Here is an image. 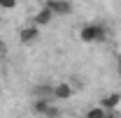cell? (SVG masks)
I'll use <instances>...</instances> for the list:
<instances>
[{"instance_id":"obj_1","label":"cell","mask_w":121,"mask_h":118,"mask_svg":"<svg viewBox=\"0 0 121 118\" xmlns=\"http://www.w3.org/2000/svg\"><path fill=\"white\" fill-rule=\"evenodd\" d=\"M79 39L84 44H100L107 39V28L103 23H84L79 28Z\"/></svg>"},{"instance_id":"obj_2","label":"cell","mask_w":121,"mask_h":118,"mask_svg":"<svg viewBox=\"0 0 121 118\" xmlns=\"http://www.w3.org/2000/svg\"><path fill=\"white\" fill-rule=\"evenodd\" d=\"M54 100H47V97H35V102H33V111L35 114H42V116H56L58 114V109L56 106H51Z\"/></svg>"},{"instance_id":"obj_3","label":"cell","mask_w":121,"mask_h":118,"mask_svg":"<svg viewBox=\"0 0 121 118\" xmlns=\"http://www.w3.org/2000/svg\"><path fill=\"white\" fill-rule=\"evenodd\" d=\"M44 5L56 16H68L70 12H72V2H70V0H47Z\"/></svg>"},{"instance_id":"obj_4","label":"cell","mask_w":121,"mask_h":118,"mask_svg":"<svg viewBox=\"0 0 121 118\" xmlns=\"http://www.w3.org/2000/svg\"><path fill=\"white\" fill-rule=\"evenodd\" d=\"M19 39H21V44H33V42H37L40 39V26H23L21 32H19Z\"/></svg>"},{"instance_id":"obj_5","label":"cell","mask_w":121,"mask_h":118,"mask_svg":"<svg viewBox=\"0 0 121 118\" xmlns=\"http://www.w3.org/2000/svg\"><path fill=\"white\" fill-rule=\"evenodd\" d=\"M54 12H51V9H49V7H40V9H37V14L33 16V23H35V26H49V23H51V21H54Z\"/></svg>"},{"instance_id":"obj_6","label":"cell","mask_w":121,"mask_h":118,"mask_svg":"<svg viewBox=\"0 0 121 118\" xmlns=\"http://www.w3.org/2000/svg\"><path fill=\"white\" fill-rule=\"evenodd\" d=\"M72 93H75V88H72L68 81H60V83L54 86V100H70Z\"/></svg>"},{"instance_id":"obj_7","label":"cell","mask_w":121,"mask_h":118,"mask_svg":"<svg viewBox=\"0 0 121 118\" xmlns=\"http://www.w3.org/2000/svg\"><path fill=\"white\" fill-rule=\"evenodd\" d=\"M100 104L105 106L107 111H114V109L121 104V93H107L105 97L100 100Z\"/></svg>"},{"instance_id":"obj_8","label":"cell","mask_w":121,"mask_h":118,"mask_svg":"<svg viewBox=\"0 0 121 118\" xmlns=\"http://www.w3.org/2000/svg\"><path fill=\"white\" fill-rule=\"evenodd\" d=\"M35 97H47V100H54V86H35Z\"/></svg>"},{"instance_id":"obj_9","label":"cell","mask_w":121,"mask_h":118,"mask_svg":"<svg viewBox=\"0 0 121 118\" xmlns=\"http://www.w3.org/2000/svg\"><path fill=\"white\" fill-rule=\"evenodd\" d=\"M105 114H107V109L103 106V104H100V106H93V109L86 111V116H89V118H103Z\"/></svg>"},{"instance_id":"obj_10","label":"cell","mask_w":121,"mask_h":118,"mask_svg":"<svg viewBox=\"0 0 121 118\" xmlns=\"http://www.w3.org/2000/svg\"><path fill=\"white\" fill-rule=\"evenodd\" d=\"M16 0H0V9H14Z\"/></svg>"},{"instance_id":"obj_11","label":"cell","mask_w":121,"mask_h":118,"mask_svg":"<svg viewBox=\"0 0 121 118\" xmlns=\"http://www.w3.org/2000/svg\"><path fill=\"white\" fill-rule=\"evenodd\" d=\"M2 53H7V49L2 46V42H0V56H2Z\"/></svg>"},{"instance_id":"obj_12","label":"cell","mask_w":121,"mask_h":118,"mask_svg":"<svg viewBox=\"0 0 121 118\" xmlns=\"http://www.w3.org/2000/svg\"><path fill=\"white\" fill-rule=\"evenodd\" d=\"M119 74H121V67H119Z\"/></svg>"}]
</instances>
